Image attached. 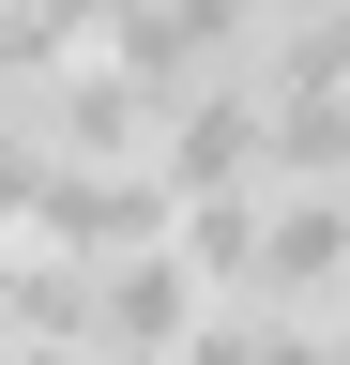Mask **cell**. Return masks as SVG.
Listing matches in <instances>:
<instances>
[{
	"instance_id": "8992f818",
	"label": "cell",
	"mask_w": 350,
	"mask_h": 365,
	"mask_svg": "<svg viewBox=\"0 0 350 365\" xmlns=\"http://www.w3.org/2000/svg\"><path fill=\"white\" fill-rule=\"evenodd\" d=\"M92 365H183V350H107V335H92Z\"/></svg>"
},
{
	"instance_id": "277c9868",
	"label": "cell",
	"mask_w": 350,
	"mask_h": 365,
	"mask_svg": "<svg viewBox=\"0 0 350 365\" xmlns=\"http://www.w3.org/2000/svg\"><path fill=\"white\" fill-rule=\"evenodd\" d=\"M16 16H31V31H61V46H107V16H122V0H16Z\"/></svg>"
},
{
	"instance_id": "5b68a950",
	"label": "cell",
	"mask_w": 350,
	"mask_h": 365,
	"mask_svg": "<svg viewBox=\"0 0 350 365\" xmlns=\"http://www.w3.org/2000/svg\"><path fill=\"white\" fill-rule=\"evenodd\" d=\"M0 365H92V335H0Z\"/></svg>"
},
{
	"instance_id": "52a82bcc",
	"label": "cell",
	"mask_w": 350,
	"mask_h": 365,
	"mask_svg": "<svg viewBox=\"0 0 350 365\" xmlns=\"http://www.w3.org/2000/svg\"><path fill=\"white\" fill-rule=\"evenodd\" d=\"M320 350H335V365H350V304H335V319H320Z\"/></svg>"
},
{
	"instance_id": "7a4b0ae2",
	"label": "cell",
	"mask_w": 350,
	"mask_h": 365,
	"mask_svg": "<svg viewBox=\"0 0 350 365\" xmlns=\"http://www.w3.org/2000/svg\"><path fill=\"white\" fill-rule=\"evenodd\" d=\"M198 304H213V289H198V259L168 244V228L122 244V259H92V335H107V350H183Z\"/></svg>"
},
{
	"instance_id": "6da1fadb",
	"label": "cell",
	"mask_w": 350,
	"mask_h": 365,
	"mask_svg": "<svg viewBox=\"0 0 350 365\" xmlns=\"http://www.w3.org/2000/svg\"><path fill=\"white\" fill-rule=\"evenodd\" d=\"M244 289H274V304H335V289H350V182H304V168H274Z\"/></svg>"
},
{
	"instance_id": "3957f363",
	"label": "cell",
	"mask_w": 350,
	"mask_h": 365,
	"mask_svg": "<svg viewBox=\"0 0 350 365\" xmlns=\"http://www.w3.org/2000/svg\"><path fill=\"white\" fill-rule=\"evenodd\" d=\"M183 365H335L320 350V304H274V289H213L183 319Z\"/></svg>"
}]
</instances>
